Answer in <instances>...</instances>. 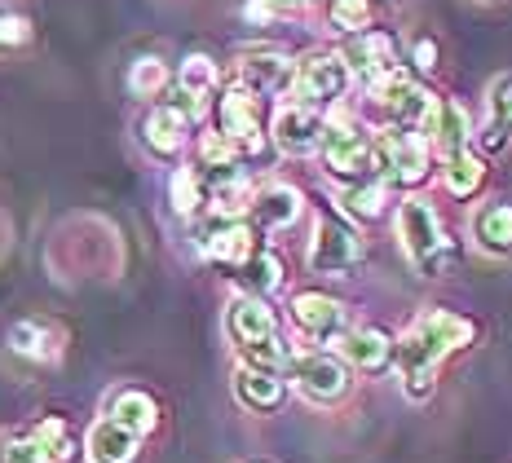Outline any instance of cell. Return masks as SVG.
Here are the masks:
<instances>
[{
  "instance_id": "2e32d148",
  "label": "cell",
  "mask_w": 512,
  "mask_h": 463,
  "mask_svg": "<svg viewBox=\"0 0 512 463\" xmlns=\"http://www.w3.org/2000/svg\"><path fill=\"white\" fill-rule=\"evenodd\" d=\"M252 225L256 230H283V225H292L301 217V190L283 186V181H270V186H261L252 195Z\"/></svg>"
},
{
  "instance_id": "7c38bea8",
  "label": "cell",
  "mask_w": 512,
  "mask_h": 463,
  "mask_svg": "<svg viewBox=\"0 0 512 463\" xmlns=\"http://www.w3.org/2000/svg\"><path fill=\"white\" fill-rule=\"evenodd\" d=\"M217 124H221V137H230L239 146V155H252L261 146V102L248 89H230L217 102Z\"/></svg>"
},
{
  "instance_id": "4316f807",
  "label": "cell",
  "mask_w": 512,
  "mask_h": 463,
  "mask_svg": "<svg viewBox=\"0 0 512 463\" xmlns=\"http://www.w3.org/2000/svg\"><path fill=\"white\" fill-rule=\"evenodd\" d=\"M442 181H446V190H451L455 199H473L477 190H482V181H486V164L473 155V150H464V155L446 159Z\"/></svg>"
},
{
  "instance_id": "603a6c76",
  "label": "cell",
  "mask_w": 512,
  "mask_h": 463,
  "mask_svg": "<svg viewBox=\"0 0 512 463\" xmlns=\"http://www.w3.org/2000/svg\"><path fill=\"white\" fill-rule=\"evenodd\" d=\"M340 358L349 366H358V371H384L393 358V340L380 327H358L340 340Z\"/></svg>"
},
{
  "instance_id": "f1b7e54d",
  "label": "cell",
  "mask_w": 512,
  "mask_h": 463,
  "mask_svg": "<svg viewBox=\"0 0 512 463\" xmlns=\"http://www.w3.org/2000/svg\"><path fill=\"white\" fill-rule=\"evenodd\" d=\"M243 287H248V296H270L274 287H283V261L274 252H256L248 265H243Z\"/></svg>"
},
{
  "instance_id": "d4e9b609",
  "label": "cell",
  "mask_w": 512,
  "mask_h": 463,
  "mask_svg": "<svg viewBox=\"0 0 512 463\" xmlns=\"http://www.w3.org/2000/svg\"><path fill=\"white\" fill-rule=\"evenodd\" d=\"M9 349L23 353V358L53 362L62 353V331L49 327V322H40V318H23L9 327Z\"/></svg>"
},
{
  "instance_id": "d590c367",
  "label": "cell",
  "mask_w": 512,
  "mask_h": 463,
  "mask_svg": "<svg viewBox=\"0 0 512 463\" xmlns=\"http://www.w3.org/2000/svg\"><path fill=\"white\" fill-rule=\"evenodd\" d=\"M415 67H420V71L437 67V45H433V40H415Z\"/></svg>"
},
{
  "instance_id": "277c9868",
  "label": "cell",
  "mask_w": 512,
  "mask_h": 463,
  "mask_svg": "<svg viewBox=\"0 0 512 463\" xmlns=\"http://www.w3.org/2000/svg\"><path fill=\"white\" fill-rule=\"evenodd\" d=\"M433 164V142L415 128H389L380 137V172L393 186H420Z\"/></svg>"
},
{
  "instance_id": "8992f818",
  "label": "cell",
  "mask_w": 512,
  "mask_h": 463,
  "mask_svg": "<svg viewBox=\"0 0 512 463\" xmlns=\"http://www.w3.org/2000/svg\"><path fill=\"white\" fill-rule=\"evenodd\" d=\"M292 380L305 402L332 406L349 393V366H345V358H336V353H301V358L292 362Z\"/></svg>"
},
{
  "instance_id": "ac0fdd59",
  "label": "cell",
  "mask_w": 512,
  "mask_h": 463,
  "mask_svg": "<svg viewBox=\"0 0 512 463\" xmlns=\"http://www.w3.org/2000/svg\"><path fill=\"white\" fill-rule=\"evenodd\" d=\"M283 380L279 371H256V366H239L234 371V397H239V406H248V411H279L283 406Z\"/></svg>"
},
{
  "instance_id": "836d02e7",
  "label": "cell",
  "mask_w": 512,
  "mask_h": 463,
  "mask_svg": "<svg viewBox=\"0 0 512 463\" xmlns=\"http://www.w3.org/2000/svg\"><path fill=\"white\" fill-rule=\"evenodd\" d=\"M239 358H243V366H256V371H283L287 349L279 344V336H270V340H256L248 349H239Z\"/></svg>"
},
{
  "instance_id": "52a82bcc",
  "label": "cell",
  "mask_w": 512,
  "mask_h": 463,
  "mask_svg": "<svg viewBox=\"0 0 512 463\" xmlns=\"http://www.w3.org/2000/svg\"><path fill=\"white\" fill-rule=\"evenodd\" d=\"M371 93H376L380 111L389 115V128H415V133H424V124H429V115H433V106H437L433 93L420 89V84H415L407 71L389 75V80L376 84Z\"/></svg>"
},
{
  "instance_id": "30bf717a",
  "label": "cell",
  "mask_w": 512,
  "mask_h": 463,
  "mask_svg": "<svg viewBox=\"0 0 512 463\" xmlns=\"http://www.w3.org/2000/svg\"><path fill=\"white\" fill-rule=\"evenodd\" d=\"M362 256L358 234L336 217H318L314 225V243H309V269L314 274H349Z\"/></svg>"
},
{
  "instance_id": "4fadbf2b",
  "label": "cell",
  "mask_w": 512,
  "mask_h": 463,
  "mask_svg": "<svg viewBox=\"0 0 512 463\" xmlns=\"http://www.w3.org/2000/svg\"><path fill=\"white\" fill-rule=\"evenodd\" d=\"M199 247H204L212 261L234 265V269H243L256 252H261V243H256V230H252L248 221H217V217H212V225L199 234Z\"/></svg>"
},
{
  "instance_id": "7a4b0ae2",
  "label": "cell",
  "mask_w": 512,
  "mask_h": 463,
  "mask_svg": "<svg viewBox=\"0 0 512 463\" xmlns=\"http://www.w3.org/2000/svg\"><path fill=\"white\" fill-rule=\"evenodd\" d=\"M323 159H327V168H332V177L349 181V186H358V181H384L380 142L354 120V115H336V120H327Z\"/></svg>"
},
{
  "instance_id": "ba28073f",
  "label": "cell",
  "mask_w": 512,
  "mask_h": 463,
  "mask_svg": "<svg viewBox=\"0 0 512 463\" xmlns=\"http://www.w3.org/2000/svg\"><path fill=\"white\" fill-rule=\"evenodd\" d=\"M234 89H248L252 98H279L296 89V62L274 49H252L234 62Z\"/></svg>"
},
{
  "instance_id": "d6a6232c",
  "label": "cell",
  "mask_w": 512,
  "mask_h": 463,
  "mask_svg": "<svg viewBox=\"0 0 512 463\" xmlns=\"http://www.w3.org/2000/svg\"><path fill=\"white\" fill-rule=\"evenodd\" d=\"M327 18L340 31H367L371 27V0H327Z\"/></svg>"
},
{
  "instance_id": "5bb4252c",
  "label": "cell",
  "mask_w": 512,
  "mask_h": 463,
  "mask_svg": "<svg viewBox=\"0 0 512 463\" xmlns=\"http://www.w3.org/2000/svg\"><path fill=\"white\" fill-rule=\"evenodd\" d=\"M424 137H429L433 150H437L442 159L464 155V150H468V137H473V128H468V111H464L460 102H451V98H437L429 124H424Z\"/></svg>"
},
{
  "instance_id": "d6986e66",
  "label": "cell",
  "mask_w": 512,
  "mask_h": 463,
  "mask_svg": "<svg viewBox=\"0 0 512 463\" xmlns=\"http://www.w3.org/2000/svg\"><path fill=\"white\" fill-rule=\"evenodd\" d=\"M292 322L305 331V336H332V331H340V322H345V305L323 292H301L292 300Z\"/></svg>"
},
{
  "instance_id": "e575fe53",
  "label": "cell",
  "mask_w": 512,
  "mask_h": 463,
  "mask_svg": "<svg viewBox=\"0 0 512 463\" xmlns=\"http://www.w3.org/2000/svg\"><path fill=\"white\" fill-rule=\"evenodd\" d=\"M31 45V23L23 14H0V49H27Z\"/></svg>"
},
{
  "instance_id": "f546056e",
  "label": "cell",
  "mask_w": 512,
  "mask_h": 463,
  "mask_svg": "<svg viewBox=\"0 0 512 463\" xmlns=\"http://www.w3.org/2000/svg\"><path fill=\"white\" fill-rule=\"evenodd\" d=\"M0 463H58V459H53V450L45 446V437H40L36 428H27V433L0 437Z\"/></svg>"
},
{
  "instance_id": "1f68e13d",
  "label": "cell",
  "mask_w": 512,
  "mask_h": 463,
  "mask_svg": "<svg viewBox=\"0 0 512 463\" xmlns=\"http://www.w3.org/2000/svg\"><path fill=\"white\" fill-rule=\"evenodd\" d=\"M168 84H173V75H168L164 58H137L133 71H128V89H133L137 98H159Z\"/></svg>"
},
{
  "instance_id": "8fae6325",
  "label": "cell",
  "mask_w": 512,
  "mask_h": 463,
  "mask_svg": "<svg viewBox=\"0 0 512 463\" xmlns=\"http://www.w3.org/2000/svg\"><path fill=\"white\" fill-rule=\"evenodd\" d=\"M340 58L349 62V71L358 75V80H367L371 89L376 84H384L389 75H398V49H393V40L389 36H380V31H362V36H354L345 45V53Z\"/></svg>"
},
{
  "instance_id": "5b68a950",
  "label": "cell",
  "mask_w": 512,
  "mask_h": 463,
  "mask_svg": "<svg viewBox=\"0 0 512 463\" xmlns=\"http://www.w3.org/2000/svg\"><path fill=\"white\" fill-rule=\"evenodd\" d=\"M349 80H354V71H349V62L340 58V53H309V58L296 62V102L305 106H332L349 93Z\"/></svg>"
},
{
  "instance_id": "cb8c5ba5",
  "label": "cell",
  "mask_w": 512,
  "mask_h": 463,
  "mask_svg": "<svg viewBox=\"0 0 512 463\" xmlns=\"http://www.w3.org/2000/svg\"><path fill=\"white\" fill-rule=\"evenodd\" d=\"M512 137V75H499L486 93V128H482V146L486 150H504Z\"/></svg>"
},
{
  "instance_id": "ffe728a7",
  "label": "cell",
  "mask_w": 512,
  "mask_h": 463,
  "mask_svg": "<svg viewBox=\"0 0 512 463\" xmlns=\"http://www.w3.org/2000/svg\"><path fill=\"white\" fill-rule=\"evenodd\" d=\"M473 239L482 252L490 256H504L512 252V203L508 199H490L477 208L473 217Z\"/></svg>"
},
{
  "instance_id": "4dcf8cb0",
  "label": "cell",
  "mask_w": 512,
  "mask_h": 463,
  "mask_svg": "<svg viewBox=\"0 0 512 463\" xmlns=\"http://www.w3.org/2000/svg\"><path fill=\"white\" fill-rule=\"evenodd\" d=\"M168 190H173V208L181 217H195L199 203H208V186H204V172L199 168H177Z\"/></svg>"
},
{
  "instance_id": "484cf974",
  "label": "cell",
  "mask_w": 512,
  "mask_h": 463,
  "mask_svg": "<svg viewBox=\"0 0 512 463\" xmlns=\"http://www.w3.org/2000/svg\"><path fill=\"white\" fill-rule=\"evenodd\" d=\"M217 84H221V71H217V62L208 58V53H190L186 62H181V71H177V89L186 93L190 102H199L208 111V98L217 93Z\"/></svg>"
},
{
  "instance_id": "3957f363",
  "label": "cell",
  "mask_w": 512,
  "mask_h": 463,
  "mask_svg": "<svg viewBox=\"0 0 512 463\" xmlns=\"http://www.w3.org/2000/svg\"><path fill=\"white\" fill-rule=\"evenodd\" d=\"M398 239H402V252H407V261L420 269L424 278H437L446 265V234H442V221H437L433 203L411 195L402 199L398 208Z\"/></svg>"
},
{
  "instance_id": "9a60e30c",
  "label": "cell",
  "mask_w": 512,
  "mask_h": 463,
  "mask_svg": "<svg viewBox=\"0 0 512 463\" xmlns=\"http://www.w3.org/2000/svg\"><path fill=\"white\" fill-rule=\"evenodd\" d=\"M186 128H190V120L177 111V106L159 102V106H151V111H146V120H142V142H146V150H151V155L173 159V155H181V150H186Z\"/></svg>"
},
{
  "instance_id": "83f0119b",
  "label": "cell",
  "mask_w": 512,
  "mask_h": 463,
  "mask_svg": "<svg viewBox=\"0 0 512 463\" xmlns=\"http://www.w3.org/2000/svg\"><path fill=\"white\" fill-rule=\"evenodd\" d=\"M384 199H389L384 181H358V186L340 190V208H345L354 221H376L384 212Z\"/></svg>"
},
{
  "instance_id": "44dd1931",
  "label": "cell",
  "mask_w": 512,
  "mask_h": 463,
  "mask_svg": "<svg viewBox=\"0 0 512 463\" xmlns=\"http://www.w3.org/2000/svg\"><path fill=\"white\" fill-rule=\"evenodd\" d=\"M137 450H142V437L128 433L115 419H98L89 428V459L93 463H133Z\"/></svg>"
},
{
  "instance_id": "6da1fadb",
  "label": "cell",
  "mask_w": 512,
  "mask_h": 463,
  "mask_svg": "<svg viewBox=\"0 0 512 463\" xmlns=\"http://www.w3.org/2000/svg\"><path fill=\"white\" fill-rule=\"evenodd\" d=\"M473 340V322L460 314H446V309H424L420 318L402 331V340L393 344V358H398V375H402V389L415 402L433 393V375L442 366L446 353L464 349Z\"/></svg>"
},
{
  "instance_id": "7402d4cb",
  "label": "cell",
  "mask_w": 512,
  "mask_h": 463,
  "mask_svg": "<svg viewBox=\"0 0 512 463\" xmlns=\"http://www.w3.org/2000/svg\"><path fill=\"white\" fill-rule=\"evenodd\" d=\"M106 419L124 424L128 433L146 437V433H155L159 428V406H155V397L142 393V389H120L111 402H106Z\"/></svg>"
},
{
  "instance_id": "9c48e42d",
  "label": "cell",
  "mask_w": 512,
  "mask_h": 463,
  "mask_svg": "<svg viewBox=\"0 0 512 463\" xmlns=\"http://www.w3.org/2000/svg\"><path fill=\"white\" fill-rule=\"evenodd\" d=\"M274 146L283 150V155H314V150H323V137H327V120L318 106H305V102H287L274 111Z\"/></svg>"
},
{
  "instance_id": "e0dca14e",
  "label": "cell",
  "mask_w": 512,
  "mask_h": 463,
  "mask_svg": "<svg viewBox=\"0 0 512 463\" xmlns=\"http://www.w3.org/2000/svg\"><path fill=\"white\" fill-rule=\"evenodd\" d=\"M226 331H230V340L239 344V349H248V344H256V340L279 336V331H274L270 305H265L261 296H239L234 300L230 314H226Z\"/></svg>"
}]
</instances>
